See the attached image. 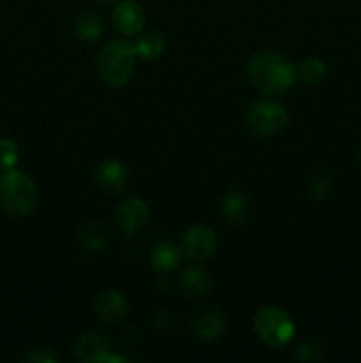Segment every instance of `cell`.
<instances>
[{
    "label": "cell",
    "mask_w": 361,
    "mask_h": 363,
    "mask_svg": "<svg viewBox=\"0 0 361 363\" xmlns=\"http://www.w3.org/2000/svg\"><path fill=\"white\" fill-rule=\"evenodd\" d=\"M191 328L198 339L212 342V340L219 339L222 333L225 332V318L216 308H204L193 315Z\"/></svg>",
    "instance_id": "8fae6325"
},
{
    "label": "cell",
    "mask_w": 361,
    "mask_h": 363,
    "mask_svg": "<svg viewBox=\"0 0 361 363\" xmlns=\"http://www.w3.org/2000/svg\"><path fill=\"white\" fill-rule=\"evenodd\" d=\"M74 358L80 362H124L126 358L112 357V340L103 333L88 332L78 337L73 346Z\"/></svg>",
    "instance_id": "8992f818"
},
{
    "label": "cell",
    "mask_w": 361,
    "mask_h": 363,
    "mask_svg": "<svg viewBox=\"0 0 361 363\" xmlns=\"http://www.w3.org/2000/svg\"><path fill=\"white\" fill-rule=\"evenodd\" d=\"M297 77L308 85H317L324 82L326 74H328V67L321 59H304L297 67Z\"/></svg>",
    "instance_id": "d6986e66"
},
{
    "label": "cell",
    "mask_w": 361,
    "mask_h": 363,
    "mask_svg": "<svg viewBox=\"0 0 361 363\" xmlns=\"http://www.w3.org/2000/svg\"><path fill=\"white\" fill-rule=\"evenodd\" d=\"M223 213H225L227 220L234 225L243 223L244 218L248 216V201L241 191H230L225 199H223Z\"/></svg>",
    "instance_id": "e0dca14e"
},
{
    "label": "cell",
    "mask_w": 361,
    "mask_h": 363,
    "mask_svg": "<svg viewBox=\"0 0 361 363\" xmlns=\"http://www.w3.org/2000/svg\"><path fill=\"white\" fill-rule=\"evenodd\" d=\"M112 23L120 34L137 35L145 25V11L134 0H124L117 4L112 13Z\"/></svg>",
    "instance_id": "30bf717a"
},
{
    "label": "cell",
    "mask_w": 361,
    "mask_h": 363,
    "mask_svg": "<svg viewBox=\"0 0 361 363\" xmlns=\"http://www.w3.org/2000/svg\"><path fill=\"white\" fill-rule=\"evenodd\" d=\"M180 282H183V289L193 298L205 296L212 287L211 277H209L204 269L195 268V266H191V268H188L186 272L183 273Z\"/></svg>",
    "instance_id": "2e32d148"
},
{
    "label": "cell",
    "mask_w": 361,
    "mask_h": 363,
    "mask_svg": "<svg viewBox=\"0 0 361 363\" xmlns=\"http://www.w3.org/2000/svg\"><path fill=\"white\" fill-rule=\"evenodd\" d=\"M78 240L87 250L91 252H103L106 245L110 243V234L105 225L99 222H88L80 227L78 230Z\"/></svg>",
    "instance_id": "5bb4252c"
},
{
    "label": "cell",
    "mask_w": 361,
    "mask_h": 363,
    "mask_svg": "<svg viewBox=\"0 0 361 363\" xmlns=\"http://www.w3.org/2000/svg\"><path fill=\"white\" fill-rule=\"evenodd\" d=\"M74 28H76V34L80 35V39L91 43V41H96V39L103 34L105 25H103L101 16H99L98 13L88 11V13H84L80 18H78L76 27Z\"/></svg>",
    "instance_id": "ac0fdd59"
},
{
    "label": "cell",
    "mask_w": 361,
    "mask_h": 363,
    "mask_svg": "<svg viewBox=\"0 0 361 363\" xmlns=\"http://www.w3.org/2000/svg\"><path fill=\"white\" fill-rule=\"evenodd\" d=\"M38 204V188L30 176L6 170L0 176V209L11 216H27Z\"/></svg>",
    "instance_id": "3957f363"
},
{
    "label": "cell",
    "mask_w": 361,
    "mask_h": 363,
    "mask_svg": "<svg viewBox=\"0 0 361 363\" xmlns=\"http://www.w3.org/2000/svg\"><path fill=\"white\" fill-rule=\"evenodd\" d=\"M253 330L258 339L271 347H282L296 333L292 318L280 307H262L253 318Z\"/></svg>",
    "instance_id": "277c9868"
},
{
    "label": "cell",
    "mask_w": 361,
    "mask_h": 363,
    "mask_svg": "<svg viewBox=\"0 0 361 363\" xmlns=\"http://www.w3.org/2000/svg\"><path fill=\"white\" fill-rule=\"evenodd\" d=\"M127 181V170L119 160H105L96 167V183L101 186V190L119 191L122 190Z\"/></svg>",
    "instance_id": "7c38bea8"
},
{
    "label": "cell",
    "mask_w": 361,
    "mask_h": 363,
    "mask_svg": "<svg viewBox=\"0 0 361 363\" xmlns=\"http://www.w3.org/2000/svg\"><path fill=\"white\" fill-rule=\"evenodd\" d=\"M360 162H361V151H360Z\"/></svg>",
    "instance_id": "cb8c5ba5"
},
{
    "label": "cell",
    "mask_w": 361,
    "mask_h": 363,
    "mask_svg": "<svg viewBox=\"0 0 361 363\" xmlns=\"http://www.w3.org/2000/svg\"><path fill=\"white\" fill-rule=\"evenodd\" d=\"M296 69L280 53L262 50L248 60V78L264 94H280L289 91L296 82Z\"/></svg>",
    "instance_id": "6da1fadb"
},
{
    "label": "cell",
    "mask_w": 361,
    "mask_h": 363,
    "mask_svg": "<svg viewBox=\"0 0 361 363\" xmlns=\"http://www.w3.org/2000/svg\"><path fill=\"white\" fill-rule=\"evenodd\" d=\"M180 261V250L173 243H166V241H161V243L156 245L151 252V264L156 272H172L179 266Z\"/></svg>",
    "instance_id": "4fadbf2b"
},
{
    "label": "cell",
    "mask_w": 361,
    "mask_h": 363,
    "mask_svg": "<svg viewBox=\"0 0 361 363\" xmlns=\"http://www.w3.org/2000/svg\"><path fill=\"white\" fill-rule=\"evenodd\" d=\"M246 124L253 133L271 137L280 133L289 124V112L285 106L275 101H255L246 112Z\"/></svg>",
    "instance_id": "5b68a950"
},
{
    "label": "cell",
    "mask_w": 361,
    "mask_h": 363,
    "mask_svg": "<svg viewBox=\"0 0 361 363\" xmlns=\"http://www.w3.org/2000/svg\"><path fill=\"white\" fill-rule=\"evenodd\" d=\"M137 53L133 45L124 39L105 43L96 57V69L99 78L110 87H122L134 73Z\"/></svg>",
    "instance_id": "7a4b0ae2"
},
{
    "label": "cell",
    "mask_w": 361,
    "mask_h": 363,
    "mask_svg": "<svg viewBox=\"0 0 361 363\" xmlns=\"http://www.w3.org/2000/svg\"><path fill=\"white\" fill-rule=\"evenodd\" d=\"M214 230L204 225H195L188 229L180 243V254L191 262H202L211 257L216 250Z\"/></svg>",
    "instance_id": "52a82bcc"
},
{
    "label": "cell",
    "mask_w": 361,
    "mask_h": 363,
    "mask_svg": "<svg viewBox=\"0 0 361 363\" xmlns=\"http://www.w3.org/2000/svg\"><path fill=\"white\" fill-rule=\"evenodd\" d=\"M331 188H333L331 176L326 172H319V176L314 177V181H311V184H310L311 194H314V197H317V199L326 197V195L331 191Z\"/></svg>",
    "instance_id": "44dd1931"
},
{
    "label": "cell",
    "mask_w": 361,
    "mask_h": 363,
    "mask_svg": "<svg viewBox=\"0 0 361 363\" xmlns=\"http://www.w3.org/2000/svg\"><path fill=\"white\" fill-rule=\"evenodd\" d=\"M98 2H101V4H115V2H120V0H98Z\"/></svg>",
    "instance_id": "603a6c76"
},
{
    "label": "cell",
    "mask_w": 361,
    "mask_h": 363,
    "mask_svg": "<svg viewBox=\"0 0 361 363\" xmlns=\"http://www.w3.org/2000/svg\"><path fill=\"white\" fill-rule=\"evenodd\" d=\"M127 300L124 294L119 291H103L94 301V312L99 318V321L106 323V325H119L124 321L127 315Z\"/></svg>",
    "instance_id": "9c48e42d"
},
{
    "label": "cell",
    "mask_w": 361,
    "mask_h": 363,
    "mask_svg": "<svg viewBox=\"0 0 361 363\" xmlns=\"http://www.w3.org/2000/svg\"><path fill=\"white\" fill-rule=\"evenodd\" d=\"M165 39L159 32H145V34H140L134 41L133 48L137 57L144 60H154L158 59L159 55H163L165 52Z\"/></svg>",
    "instance_id": "9a60e30c"
},
{
    "label": "cell",
    "mask_w": 361,
    "mask_h": 363,
    "mask_svg": "<svg viewBox=\"0 0 361 363\" xmlns=\"http://www.w3.org/2000/svg\"><path fill=\"white\" fill-rule=\"evenodd\" d=\"M20 160L18 145L9 138H0V169L11 170Z\"/></svg>",
    "instance_id": "ffe728a7"
},
{
    "label": "cell",
    "mask_w": 361,
    "mask_h": 363,
    "mask_svg": "<svg viewBox=\"0 0 361 363\" xmlns=\"http://www.w3.org/2000/svg\"><path fill=\"white\" fill-rule=\"evenodd\" d=\"M25 360L27 362H34V363H55L59 362V357H57L55 353H52L50 350H34L30 351V353L25 357Z\"/></svg>",
    "instance_id": "7402d4cb"
},
{
    "label": "cell",
    "mask_w": 361,
    "mask_h": 363,
    "mask_svg": "<svg viewBox=\"0 0 361 363\" xmlns=\"http://www.w3.org/2000/svg\"><path fill=\"white\" fill-rule=\"evenodd\" d=\"M149 208L142 199L130 197L120 202L115 209V225L119 227L120 233L124 234H137L147 225L149 222Z\"/></svg>",
    "instance_id": "ba28073f"
}]
</instances>
